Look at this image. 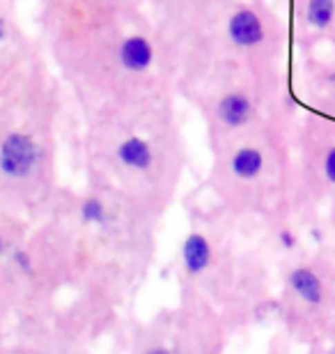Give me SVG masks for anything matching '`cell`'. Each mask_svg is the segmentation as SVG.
<instances>
[{
    "label": "cell",
    "mask_w": 335,
    "mask_h": 354,
    "mask_svg": "<svg viewBox=\"0 0 335 354\" xmlns=\"http://www.w3.org/2000/svg\"><path fill=\"white\" fill-rule=\"evenodd\" d=\"M39 164V145L28 133H10L0 145V171L12 180H26Z\"/></svg>",
    "instance_id": "obj_1"
},
{
    "label": "cell",
    "mask_w": 335,
    "mask_h": 354,
    "mask_svg": "<svg viewBox=\"0 0 335 354\" xmlns=\"http://www.w3.org/2000/svg\"><path fill=\"white\" fill-rule=\"evenodd\" d=\"M180 260H182L184 274H186L189 279H198V276H202L207 269L211 267L213 249H211V244L204 232H198V230L189 232L182 244Z\"/></svg>",
    "instance_id": "obj_2"
},
{
    "label": "cell",
    "mask_w": 335,
    "mask_h": 354,
    "mask_svg": "<svg viewBox=\"0 0 335 354\" xmlns=\"http://www.w3.org/2000/svg\"><path fill=\"white\" fill-rule=\"evenodd\" d=\"M253 102L246 92H227L216 106V115L225 129H241L253 120Z\"/></svg>",
    "instance_id": "obj_3"
},
{
    "label": "cell",
    "mask_w": 335,
    "mask_h": 354,
    "mask_svg": "<svg viewBox=\"0 0 335 354\" xmlns=\"http://www.w3.org/2000/svg\"><path fill=\"white\" fill-rule=\"evenodd\" d=\"M227 32H230V39L241 48H251L255 44H260L265 39V28H262V21L255 12L251 10H239L234 17L230 19V26H227Z\"/></svg>",
    "instance_id": "obj_4"
},
{
    "label": "cell",
    "mask_w": 335,
    "mask_h": 354,
    "mask_svg": "<svg viewBox=\"0 0 335 354\" xmlns=\"http://www.w3.org/2000/svg\"><path fill=\"white\" fill-rule=\"evenodd\" d=\"M289 290L294 292L298 299L308 306H319L324 301V283L317 276L315 269L310 267H296L289 272Z\"/></svg>",
    "instance_id": "obj_5"
},
{
    "label": "cell",
    "mask_w": 335,
    "mask_h": 354,
    "mask_svg": "<svg viewBox=\"0 0 335 354\" xmlns=\"http://www.w3.org/2000/svg\"><path fill=\"white\" fill-rule=\"evenodd\" d=\"M117 159L126 171L145 173L154 164V150L145 138L129 136L117 145Z\"/></svg>",
    "instance_id": "obj_6"
},
{
    "label": "cell",
    "mask_w": 335,
    "mask_h": 354,
    "mask_svg": "<svg viewBox=\"0 0 335 354\" xmlns=\"http://www.w3.org/2000/svg\"><path fill=\"white\" fill-rule=\"evenodd\" d=\"M262 171H265V154H262L260 147L246 145V147H239V150L232 154L230 173L234 180L253 182L262 175Z\"/></svg>",
    "instance_id": "obj_7"
},
{
    "label": "cell",
    "mask_w": 335,
    "mask_h": 354,
    "mask_svg": "<svg viewBox=\"0 0 335 354\" xmlns=\"http://www.w3.org/2000/svg\"><path fill=\"white\" fill-rule=\"evenodd\" d=\"M152 60H154V48L140 35H133V37L124 39L122 46H119V62H122L126 72H145L152 65Z\"/></svg>",
    "instance_id": "obj_8"
},
{
    "label": "cell",
    "mask_w": 335,
    "mask_h": 354,
    "mask_svg": "<svg viewBox=\"0 0 335 354\" xmlns=\"http://www.w3.org/2000/svg\"><path fill=\"white\" fill-rule=\"evenodd\" d=\"M78 218H81L85 225H99V228H102V225L111 223V209L102 198L90 196V198H85L81 203V207H78Z\"/></svg>",
    "instance_id": "obj_9"
},
{
    "label": "cell",
    "mask_w": 335,
    "mask_h": 354,
    "mask_svg": "<svg viewBox=\"0 0 335 354\" xmlns=\"http://www.w3.org/2000/svg\"><path fill=\"white\" fill-rule=\"evenodd\" d=\"M335 17V0H310L308 24L315 28H326Z\"/></svg>",
    "instance_id": "obj_10"
},
{
    "label": "cell",
    "mask_w": 335,
    "mask_h": 354,
    "mask_svg": "<svg viewBox=\"0 0 335 354\" xmlns=\"http://www.w3.org/2000/svg\"><path fill=\"white\" fill-rule=\"evenodd\" d=\"M278 244L283 246V251H291V249H296V244H298L296 232H294V230H289V228H283L280 232H278Z\"/></svg>",
    "instance_id": "obj_11"
},
{
    "label": "cell",
    "mask_w": 335,
    "mask_h": 354,
    "mask_svg": "<svg viewBox=\"0 0 335 354\" xmlns=\"http://www.w3.org/2000/svg\"><path fill=\"white\" fill-rule=\"evenodd\" d=\"M324 175L331 184H335V145L326 152V157H324Z\"/></svg>",
    "instance_id": "obj_12"
},
{
    "label": "cell",
    "mask_w": 335,
    "mask_h": 354,
    "mask_svg": "<svg viewBox=\"0 0 335 354\" xmlns=\"http://www.w3.org/2000/svg\"><path fill=\"white\" fill-rule=\"evenodd\" d=\"M142 354H184L182 350H175V348H168V345H152V348L142 350Z\"/></svg>",
    "instance_id": "obj_13"
},
{
    "label": "cell",
    "mask_w": 335,
    "mask_h": 354,
    "mask_svg": "<svg viewBox=\"0 0 335 354\" xmlns=\"http://www.w3.org/2000/svg\"><path fill=\"white\" fill-rule=\"evenodd\" d=\"M7 256V244H5V237H3V232H0V260H3Z\"/></svg>",
    "instance_id": "obj_14"
},
{
    "label": "cell",
    "mask_w": 335,
    "mask_h": 354,
    "mask_svg": "<svg viewBox=\"0 0 335 354\" xmlns=\"http://www.w3.org/2000/svg\"><path fill=\"white\" fill-rule=\"evenodd\" d=\"M3 37H5V24L0 21V39H3Z\"/></svg>",
    "instance_id": "obj_15"
},
{
    "label": "cell",
    "mask_w": 335,
    "mask_h": 354,
    "mask_svg": "<svg viewBox=\"0 0 335 354\" xmlns=\"http://www.w3.org/2000/svg\"><path fill=\"white\" fill-rule=\"evenodd\" d=\"M329 354H335V348H333V350H331V352H329Z\"/></svg>",
    "instance_id": "obj_16"
},
{
    "label": "cell",
    "mask_w": 335,
    "mask_h": 354,
    "mask_svg": "<svg viewBox=\"0 0 335 354\" xmlns=\"http://www.w3.org/2000/svg\"><path fill=\"white\" fill-rule=\"evenodd\" d=\"M333 83H335V74H333Z\"/></svg>",
    "instance_id": "obj_17"
}]
</instances>
